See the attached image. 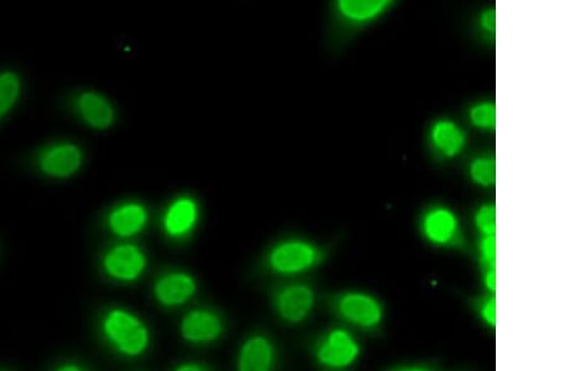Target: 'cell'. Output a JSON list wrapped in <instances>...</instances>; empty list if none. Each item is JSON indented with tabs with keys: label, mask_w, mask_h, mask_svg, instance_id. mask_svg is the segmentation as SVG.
<instances>
[{
	"label": "cell",
	"mask_w": 562,
	"mask_h": 371,
	"mask_svg": "<svg viewBox=\"0 0 562 371\" xmlns=\"http://www.w3.org/2000/svg\"><path fill=\"white\" fill-rule=\"evenodd\" d=\"M480 259L486 270L496 269V235L483 237L480 242Z\"/></svg>",
	"instance_id": "cell-21"
},
{
	"label": "cell",
	"mask_w": 562,
	"mask_h": 371,
	"mask_svg": "<svg viewBox=\"0 0 562 371\" xmlns=\"http://www.w3.org/2000/svg\"><path fill=\"white\" fill-rule=\"evenodd\" d=\"M465 140L463 130L451 120H440L431 130V142L435 149L448 158L455 157L463 150Z\"/></svg>",
	"instance_id": "cell-16"
},
{
	"label": "cell",
	"mask_w": 562,
	"mask_h": 371,
	"mask_svg": "<svg viewBox=\"0 0 562 371\" xmlns=\"http://www.w3.org/2000/svg\"><path fill=\"white\" fill-rule=\"evenodd\" d=\"M485 288L489 290L490 293L495 294L496 292V269L486 270L484 278Z\"/></svg>",
	"instance_id": "cell-23"
},
{
	"label": "cell",
	"mask_w": 562,
	"mask_h": 371,
	"mask_svg": "<svg viewBox=\"0 0 562 371\" xmlns=\"http://www.w3.org/2000/svg\"><path fill=\"white\" fill-rule=\"evenodd\" d=\"M426 239L435 245H450L458 239L460 232L458 219L448 209L438 208L431 210L423 222Z\"/></svg>",
	"instance_id": "cell-14"
},
{
	"label": "cell",
	"mask_w": 562,
	"mask_h": 371,
	"mask_svg": "<svg viewBox=\"0 0 562 371\" xmlns=\"http://www.w3.org/2000/svg\"><path fill=\"white\" fill-rule=\"evenodd\" d=\"M199 205L192 197L174 199L165 210L163 229L170 239H184L197 227L199 220Z\"/></svg>",
	"instance_id": "cell-11"
},
{
	"label": "cell",
	"mask_w": 562,
	"mask_h": 371,
	"mask_svg": "<svg viewBox=\"0 0 562 371\" xmlns=\"http://www.w3.org/2000/svg\"><path fill=\"white\" fill-rule=\"evenodd\" d=\"M336 310L346 322L361 329L378 328L384 319V308L368 293L348 292L336 300Z\"/></svg>",
	"instance_id": "cell-6"
},
{
	"label": "cell",
	"mask_w": 562,
	"mask_h": 371,
	"mask_svg": "<svg viewBox=\"0 0 562 371\" xmlns=\"http://www.w3.org/2000/svg\"><path fill=\"white\" fill-rule=\"evenodd\" d=\"M198 284L187 272H168L160 275L154 284L155 299L165 308H178L197 294Z\"/></svg>",
	"instance_id": "cell-10"
},
{
	"label": "cell",
	"mask_w": 562,
	"mask_h": 371,
	"mask_svg": "<svg viewBox=\"0 0 562 371\" xmlns=\"http://www.w3.org/2000/svg\"><path fill=\"white\" fill-rule=\"evenodd\" d=\"M84 152L73 142H57L40 150L35 158L39 172L54 179L73 177L82 168Z\"/></svg>",
	"instance_id": "cell-3"
},
{
	"label": "cell",
	"mask_w": 562,
	"mask_h": 371,
	"mask_svg": "<svg viewBox=\"0 0 562 371\" xmlns=\"http://www.w3.org/2000/svg\"><path fill=\"white\" fill-rule=\"evenodd\" d=\"M149 222V212L143 203L125 202L108 214L107 225L119 238H132L142 233Z\"/></svg>",
	"instance_id": "cell-12"
},
{
	"label": "cell",
	"mask_w": 562,
	"mask_h": 371,
	"mask_svg": "<svg viewBox=\"0 0 562 371\" xmlns=\"http://www.w3.org/2000/svg\"><path fill=\"white\" fill-rule=\"evenodd\" d=\"M471 178L474 182L483 185V187H491L496 180L495 160L491 158L476 159L470 168Z\"/></svg>",
	"instance_id": "cell-18"
},
{
	"label": "cell",
	"mask_w": 562,
	"mask_h": 371,
	"mask_svg": "<svg viewBox=\"0 0 562 371\" xmlns=\"http://www.w3.org/2000/svg\"><path fill=\"white\" fill-rule=\"evenodd\" d=\"M274 364V344L265 335H253L245 340L239 350L238 371H273Z\"/></svg>",
	"instance_id": "cell-13"
},
{
	"label": "cell",
	"mask_w": 562,
	"mask_h": 371,
	"mask_svg": "<svg viewBox=\"0 0 562 371\" xmlns=\"http://www.w3.org/2000/svg\"><path fill=\"white\" fill-rule=\"evenodd\" d=\"M360 355V345L345 329H333L320 340L315 349V358L329 369L351 367Z\"/></svg>",
	"instance_id": "cell-5"
},
{
	"label": "cell",
	"mask_w": 562,
	"mask_h": 371,
	"mask_svg": "<svg viewBox=\"0 0 562 371\" xmlns=\"http://www.w3.org/2000/svg\"><path fill=\"white\" fill-rule=\"evenodd\" d=\"M471 122L480 129H494L496 125V108L494 103L475 105L470 112Z\"/></svg>",
	"instance_id": "cell-19"
},
{
	"label": "cell",
	"mask_w": 562,
	"mask_h": 371,
	"mask_svg": "<svg viewBox=\"0 0 562 371\" xmlns=\"http://www.w3.org/2000/svg\"><path fill=\"white\" fill-rule=\"evenodd\" d=\"M102 264L108 277L119 282H135L147 270L148 257L138 245L124 243L110 248Z\"/></svg>",
	"instance_id": "cell-4"
},
{
	"label": "cell",
	"mask_w": 562,
	"mask_h": 371,
	"mask_svg": "<svg viewBox=\"0 0 562 371\" xmlns=\"http://www.w3.org/2000/svg\"><path fill=\"white\" fill-rule=\"evenodd\" d=\"M395 371H433V370L429 369L428 367H424V365H411V367H404Z\"/></svg>",
	"instance_id": "cell-26"
},
{
	"label": "cell",
	"mask_w": 562,
	"mask_h": 371,
	"mask_svg": "<svg viewBox=\"0 0 562 371\" xmlns=\"http://www.w3.org/2000/svg\"><path fill=\"white\" fill-rule=\"evenodd\" d=\"M495 12L494 10H489V12H486L483 15V18H481V24H483V27L486 30H489V32H494L495 30Z\"/></svg>",
	"instance_id": "cell-24"
},
{
	"label": "cell",
	"mask_w": 562,
	"mask_h": 371,
	"mask_svg": "<svg viewBox=\"0 0 562 371\" xmlns=\"http://www.w3.org/2000/svg\"><path fill=\"white\" fill-rule=\"evenodd\" d=\"M323 258V250L314 243L303 239H286L269 250L265 263L273 273L289 277L309 272Z\"/></svg>",
	"instance_id": "cell-2"
},
{
	"label": "cell",
	"mask_w": 562,
	"mask_h": 371,
	"mask_svg": "<svg viewBox=\"0 0 562 371\" xmlns=\"http://www.w3.org/2000/svg\"><path fill=\"white\" fill-rule=\"evenodd\" d=\"M314 305V290L305 284L286 285L274 297L275 310L289 324L303 323L313 312Z\"/></svg>",
	"instance_id": "cell-7"
},
{
	"label": "cell",
	"mask_w": 562,
	"mask_h": 371,
	"mask_svg": "<svg viewBox=\"0 0 562 371\" xmlns=\"http://www.w3.org/2000/svg\"><path fill=\"white\" fill-rule=\"evenodd\" d=\"M22 94V77L15 70L0 72V120L17 104Z\"/></svg>",
	"instance_id": "cell-17"
},
{
	"label": "cell",
	"mask_w": 562,
	"mask_h": 371,
	"mask_svg": "<svg viewBox=\"0 0 562 371\" xmlns=\"http://www.w3.org/2000/svg\"><path fill=\"white\" fill-rule=\"evenodd\" d=\"M57 371H85L83 368H80L79 365L75 364H65L63 367H60Z\"/></svg>",
	"instance_id": "cell-27"
},
{
	"label": "cell",
	"mask_w": 562,
	"mask_h": 371,
	"mask_svg": "<svg viewBox=\"0 0 562 371\" xmlns=\"http://www.w3.org/2000/svg\"><path fill=\"white\" fill-rule=\"evenodd\" d=\"M224 322L218 313L207 308L194 309L180 322V335L190 344L217 342L224 334Z\"/></svg>",
	"instance_id": "cell-8"
},
{
	"label": "cell",
	"mask_w": 562,
	"mask_h": 371,
	"mask_svg": "<svg viewBox=\"0 0 562 371\" xmlns=\"http://www.w3.org/2000/svg\"><path fill=\"white\" fill-rule=\"evenodd\" d=\"M480 317L490 328L496 327V298L491 295L480 305Z\"/></svg>",
	"instance_id": "cell-22"
},
{
	"label": "cell",
	"mask_w": 562,
	"mask_h": 371,
	"mask_svg": "<svg viewBox=\"0 0 562 371\" xmlns=\"http://www.w3.org/2000/svg\"><path fill=\"white\" fill-rule=\"evenodd\" d=\"M476 227L483 234V237L496 235V209L495 205H484L479 209L475 217Z\"/></svg>",
	"instance_id": "cell-20"
},
{
	"label": "cell",
	"mask_w": 562,
	"mask_h": 371,
	"mask_svg": "<svg viewBox=\"0 0 562 371\" xmlns=\"http://www.w3.org/2000/svg\"><path fill=\"white\" fill-rule=\"evenodd\" d=\"M73 109L83 123L95 130L112 128L117 113L113 104L102 93L95 90H82L73 98Z\"/></svg>",
	"instance_id": "cell-9"
},
{
	"label": "cell",
	"mask_w": 562,
	"mask_h": 371,
	"mask_svg": "<svg viewBox=\"0 0 562 371\" xmlns=\"http://www.w3.org/2000/svg\"><path fill=\"white\" fill-rule=\"evenodd\" d=\"M391 5L388 0H340L336 12L350 23H365L378 18Z\"/></svg>",
	"instance_id": "cell-15"
},
{
	"label": "cell",
	"mask_w": 562,
	"mask_h": 371,
	"mask_svg": "<svg viewBox=\"0 0 562 371\" xmlns=\"http://www.w3.org/2000/svg\"><path fill=\"white\" fill-rule=\"evenodd\" d=\"M174 371H208V369H205L203 365L197 363H184L179 365Z\"/></svg>",
	"instance_id": "cell-25"
},
{
	"label": "cell",
	"mask_w": 562,
	"mask_h": 371,
	"mask_svg": "<svg viewBox=\"0 0 562 371\" xmlns=\"http://www.w3.org/2000/svg\"><path fill=\"white\" fill-rule=\"evenodd\" d=\"M102 328L108 342L124 357H140L149 348L150 334L147 325L128 310H109L103 319Z\"/></svg>",
	"instance_id": "cell-1"
}]
</instances>
